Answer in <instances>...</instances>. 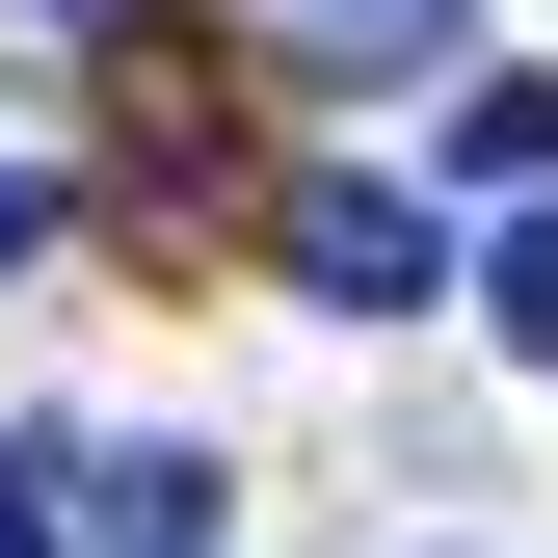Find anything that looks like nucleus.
Returning a JSON list of instances; mask_svg holds the SVG:
<instances>
[{"instance_id": "nucleus-2", "label": "nucleus", "mask_w": 558, "mask_h": 558, "mask_svg": "<svg viewBox=\"0 0 558 558\" xmlns=\"http://www.w3.org/2000/svg\"><path fill=\"white\" fill-rule=\"evenodd\" d=\"M53 532H107V558H214V452H53Z\"/></svg>"}, {"instance_id": "nucleus-5", "label": "nucleus", "mask_w": 558, "mask_h": 558, "mask_svg": "<svg viewBox=\"0 0 558 558\" xmlns=\"http://www.w3.org/2000/svg\"><path fill=\"white\" fill-rule=\"evenodd\" d=\"M478 319H506L532 373H558V214H506V240H478Z\"/></svg>"}, {"instance_id": "nucleus-4", "label": "nucleus", "mask_w": 558, "mask_h": 558, "mask_svg": "<svg viewBox=\"0 0 558 558\" xmlns=\"http://www.w3.org/2000/svg\"><path fill=\"white\" fill-rule=\"evenodd\" d=\"M452 160L478 186H558V81H452Z\"/></svg>"}, {"instance_id": "nucleus-7", "label": "nucleus", "mask_w": 558, "mask_h": 558, "mask_svg": "<svg viewBox=\"0 0 558 558\" xmlns=\"http://www.w3.org/2000/svg\"><path fill=\"white\" fill-rule=\"evenodd\" d=\"M0 558H81V532H53V452H0Z\"/></svg>"}, {"instance_id": "nucleus-3", "label": "nucleus", "mask_w": 558, "mask_h": 558, "mask_svg": "<svg viewBox=\"0 0 558 558\" xmlns=\"http://www.w3.org/2000/svg\"><path fill=\"white\" fill-rule=\"evenodd\" d=\"M452 53H478V0H319V53H293V81L399 107V81H452Z\"/></svg>"}, {"instance_id": "nucleus-1", "label": "nucleus", "mask_w": 558, "mask_h": 558, "mask_svg": "<svg viewBox=\"0 0 558 558\" xmlns=\"http://www.w3.org/2000/svg\"><path fill=\"white\" fill-rule=\"evenodd\" d=\"M293 293H319V319H426V293H452V214L373 186V160H319V186H293Z\"/></svg>"}, {"instance_id": "nucleus-6", "label": "nucleus", "mask_w": 558, "mask_h": 558, "mask_svg": "<svg viewBox=\"0 0 558 558\" xmlns=\"http://www.w3.org/2000/svg\"><path fill=\"white\" fill-rule=\"evenodd\" d=\"M27 266H53V160H0V293H27Z\"/></svg>"}]
</instances>
